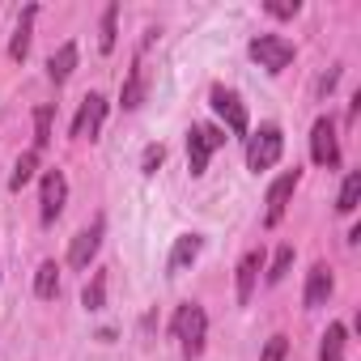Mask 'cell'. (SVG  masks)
I'll use <instances>...</instances> for the list:
<instances>
[{
	"label": "cell",
	"instance_id": "8fae6325",
	"mask_svg": "<svg viewBox=\"0 0 361 361\" xmlns=\"http://www.w3.org/2000/svg\"><path fill=\"white\" fill-rule=\"evenodd\" d=\"M331 289H336V281H331V268H327V264H314V268L306 272V293H302L306 310H319V306H327Z\"/></svg>",
	"mask_w": 361,
	"mask_h": 361
},
{
	"label": "cell",
	"instance_id": "4316f807",
	"mask_svg": "<svg viewBox=\"0 0 361 361\" xmlns=\"http://www.w3.org/2000/svg\"><path fill=\"white\" fill-rule=\"evenodd\" d=\"M298 9H302L298 0H268V5H264V13H272V18H281V22H285V18H298Z\"/></svg>",
	"mask_w": 361,
	"mask_h": 361
},
{
	"label": "cell",
	"instance_id": "ba28073f",
	"mask_svg": "<svg viewBox=\"0 0 361 361\" xmlns=\"http://www.w3.org/2000/svg\"><path fill=\"white\" fill-rule=\"evenodd\" d=\"M102 123H106V98L102 94H85L81 106H77V119H73V136L77 140H98Z\"/></svg>",
	"mask_w": 361,
	"mask_h": 361
},
{
	"label": "cell",
	"instance_id": "30bf717a",
	"mask_svg": "<svg viewBox=\"0 0 361 361\" xmlns=\"http://www.w3.org/2000/svg\"><path fill=\"white\" fill-rule=\"evenodd\" d=\"M102 230H106V221L98 217L94 226H85V230L68 243V264H73V268H90V264H94V255H98V247H102Z\"/></svg>",
	"mask_w": 361,
	"mask_h": 361
},
{
	"label": "cell",
	"instance_id": "4fadbf2b",
	"mask_svg": "<svg viewBox=\"0 0 361 361\" xmlns=\"http://www.w3.org/2000/svg\"><path fill=\"white\" fill-rule=\"evenodd\" d=\"M259 272H264V247H255V251H247L238 259V306L251 302V293L259 285Z\"/></svg>",
	"mask_w": 361,
	"mask_h": 361
},
{
	"label": "cell",
	"instance_id": "3957f363",
	"mask_svg": "<svg viewBox=\"0 0 361 361\" xmlns=\"http://www.w3.org/2000/svg\"><path fill=\"white\" fill-rule=\"evenodd\" d=\"M247 51H251V60H255L264 73H272V77H276V73H285V68L293 64V43H289V39H281V35H255Z\"/></svg>",
	"mask_w": 361,
	"mask_h": 361
},
{
	"label": "cell",
	"instance_id": "277c9868",
	"mask_svg": "<svg viewBox=\"0 0 361 361\" xmlns=\"http://www.w3.org/2000/svg\"><path fill=\"white\" fill-rule=\"evenodd\" d=\"M221 145H226V132H221V128H209V123L188 128V170L200 178V174L209 170V157H213Z\"/></svg>",
	"mask_w": 361,
	"mask_h": 361
},
{
	"label": "cell",
	"instance_id": "8992f818",
	"mask_svg": "<svg viewBox=\"0 0 361 361\" xmlns=\"http://www.w3.org/2000/svg\"><path fill=\"white\" fill-rule=\"evenodd\" d=\"M209 102H213V111L226 119V128H230L234 136H247V132H251V115H247V102H243L234 90H226V85H213Z\"/></svg>",
	"mask_w": 361,
	"mask_h": 361
},
{
	"label": "cell",
	"instance_id": "484cf974",
	"mask_svg": "<svg viewBox=\"0 0 361 361\" xmlns=\"http://www.w3.org/2000/svg\"><path fill=\"white\" fill-rule=\"evenodd\" d=\"M161 161H166V149H161V145H145V153H140V174H157Z\"/></svg>",
	"mask_w": 361,
	"mask_h": 361
},
{
	"label": "cell",
	"instance_id": "9a60e30c",
	"mask_svg": "<svg viewBox=\"0 0 361 361\" xmlns=\"http://www.w3.org/2000/svg\"><path fill=\"white\" fill-rule=\"evenodd\" d=\"M73 68H77V43H60V47L51 51V60H47V77H51L56 85H64V81L73 77Z\"/></svg>",
	"mask_w": 361,
	"mask_h": 361
},
{
	"label": "cell",
	"instance_id": "ffe728a7",
	"mask_svg": "<svg viewBox=\"0 0 361 361\" xmlns=\"http://www.w3.org/2000/svg\"><path fill=\"white\" fill-rule=\"evenodd\" d=\"M81 306L85 310H102L106 306V272H94L90 276V285L81 289Z\"/></svg>",
	"mask_w": 361,
	"mask_h": 361
},
{
	"label": "cell",
	"instance_id": "44dd1931",
	"mask_svg": "<svg viewBox=\"0 0 361 361\" xmlns=\"http://www.w3.org/2000/svg\"><path fill=\"white\" fill-rule=\"evenodd\" d=\"M357 200H361V170H348V178H344V188H340V200H336V209L348 217L353 209H357Z\"/></svg>",
	"mask_w": 361,
	"mask_h": 361
},
{
	"label": "cell",
	"instance_id": "7c38bea8",
	"mask_svg": "<svg viewBox=\"0 0 361 361\" xmlns=\"http://www.w3.org/2000/svg\"><path fill=\"white\" fill-rule=\"evenodd\" d=\"M200 251H204V238L200 234H178L174 238V247H170V276H178V272H188L196 259H200Z\"/></svg>",
	"mask_w": 361,
	"mask_h": 361
},
{
	"label": "cell",
	"instance_id": "603a6c76",
	"mask_svg": "<svg viewBox=\"0 0 361 361\" xmlns=\"http://www.w3.org/2000/svg\"><path fill=\"white\" fill-rule=\"evenodd\" d=\"M51 115H56V106H39L35 111V149L39 153L51 145Z\"/></svg>",
	"mask_w": 361,
	"mask_h": 361
},
{
	"label": "cell",
	"instance_id": "e0dca14e",
	"mask_svg": "<svg viewBox=\"0 0 361 361\" xmlns=\"http://www.w3.org/2000/svg\"><path fill=\"white\" fill-rule=\"evenodd\" d=\"M145 102V68H140V60L128 68V81H123V90H119V106L123 111H136Z\"/></svg>",
	"mask_w": 361,
	"mask_h": 361
},
{
	"label": "cell",
	"instance_id": "2e32d148",
	"mask_svg": "<svg viewBox=\"0 0 361 361\" xmlns=\"http://www.w3.org/2000/svg\"><path fill=\"white\" fill-rule=\"evenodd\" d=\"M344 348H348V327L344 323H327V331L319 340V361H344Z\"/></svg>",
	"mask_w": 361,
	"mask_h": 361
},
{
	"label": "cell",
	"instance_id": "5bb4252c",
	"mask_svg": "<svg viewBox=\"0 0 361 361\" xmlns=\"http://www.w3.org/2000/svg\"><path fill=\"white\" fill-rule=\"evenodd\" d=\"M35 18H39V5H26V9H22V22H18V30H13V43H9V60H13V64H22V60L30 56Z\"/></svg>",
	"mask_w": 361,
	"mask_h": 361
},
{
	"label": "cell",
	"instance_id": "d6986e66",
	"mask_svg": "<svg viewBox=\"0 0 361 361\" xmlns=\"http://www.w3.org/2000/svg\"><path fill=\"white\" fill-rule=\"evenodd\" d=\"M35 293H39L43 302H51V298L60 293V268H56V259H43V264H39V272H35Z\"/></svg>",
	"mask_w": 361,
	"mask_h": 361
},
{
	"label": "cell",
	"instance_id": "ac0fdd59",
	"mask_svg": "<svg viewBox=\"0 0 361 361\" xmlns=\"http://www.w3.org/2000/svg\"><path fill=\"white\" fill-rule=\"evenodd\" d=\"M39 161H43V153L39 149H26L22 157H18V166H13V174H9V192H22L30 178H35V170H39Z\"/></svg>",
	"mask_w": 361,
	"mask_h": 361
},
{
	"label": "cell",
	"instance_id": "52a82bcc",
	"mask_svg": "<svg viewBox=\"0 0 361 361\" xmlns=\"http://www.w3.org/2000/svg\"><path fill=\"white\" fill-rule=\"evenodd\" d=\"M64 204H68V178H64V170H47L43 188H39V217H43V226H51L64 213Z\"/></svg>",
	"mask_w": 361,
	"mask_h": 361
},
{
	"label": "cell",
	"instance_id": "7a4b0ae2",
	"mask_svg": "<svg viewBox=\"0 0 361 361\" xmlns=\"http://www.w3.org/2000/svg\"><path fill=\"white\" fill-rule=\"evenodd\" d=\"M281 153H285V132L276 123H264L259 132L247 136V170H255V174L272 170L281 161Z\"/></svg>",
	"mask_w": 361,
	"mask_h": 361
},
{
	"label": "cell",
	"instance_id": "9c48e42d",
	"mask_svg": "<svg viewBox=\"0 0 361 361\" xmlns=\"http://www.w3.org/2000/svg\"><path fill=\"white\" fill-rule=\"evenodd\" d=\"M310 157H314V166H327V170H336V166H340L336 123H331L327 115H319V119H314V128H310Z\"/></svg>",
	"mask_w": 361,
	"mask_h": 361
},
{
	"label": "cell",
	"instance_id": "7402d4cb",
	"mask_svg": "<svg viewBox=\"0 0 361 361\" xmlns=\"http://www.w3.org/2000/svg\"><path fill=\"white\" fill-rule=\"evenodd\" d=\"M115 22H119V5H106V13H102V30H98V47H102L106 56H111V51H115V43H119Z\"/></svg>",
	"mask_w": 361,
	"mask_h": 361
},
{
	"label": "cell",
	"instance_id": "83f0119b",
	"mask_svg": "<svg viewBox=\"0 0 361 361\" xmlns=\"http://www.w3.org/2000/svg\"><path fill=\"white\" fill-rule=\"evenodd\" d=\"M336 81H340V68H331V73L319 81V94H331V90H336Z\"/></svg>",
	"mask_w": 361,
	"mask_h": 361
},
{
	"label": "cell",
	"instance_id": "5b68a950",
	"mask_svg": "<svg viewBox=\"0 0 361 361\" xmlns=\"http://www.w3.org/2000/svg\"><path fill=\"white\" fill-rule=\"evenodd\" d=\"M298 183H302V170L293 166V170H285V174L276 178V183L268 188V200H264V204H268V209H264V226H268V230L285 221V213H289V200H293Z\"/></svg>",
	"mask_w": 361,
	"mask_h": 361
},
{
	"label": "cell",
	"instance_id": "6da1fadb",
	"mask_svg": "<svg viewBox=\"0 0 361 361\" xmlns=\"http://www.w3.org/2000/svg\"><path fill=\"white\" fill-rule=\"evenodd\" d=\"M170 331H174V340H178V353H183L188 361H196V357L204 353V340H209V314H204V306L178 302V310H174V319H170Z\"/></svg>",
	"mask_w": 361,
	"mask_h": 361
},
{
	"label": "cell",
	"instance_id": "d4e9b609",
	"mask_svg": "<svg viewBox=\"0 0 361 361\" xmlns=\"http://www.w3.org/2000/svg\"><path fill=\"white\" fill-rule=\"evenodd\" d=\"M285 353H289V336H268V344H264V353H259V361H285Z\"/></svg>",
	"mask_w": 361,
	"mask_h": 361
},
{
	"label": "cell",
	"instance_id": "cb8c5ba5",
	"mask_svg": "<svg viewBox=\"0 0 361 361\" xmlns=\"http://www.w3.org/2000/svg\"><path fill=\"white\" fill-rule=\"evenodd\" d=\"M289 268H293V247L285 243V247L276 251V259H272V268H268V285H281V281L289 276Z\"/></svg>",
	"mask_w": 361,
	"mask_h": 361
}]
</instances>
